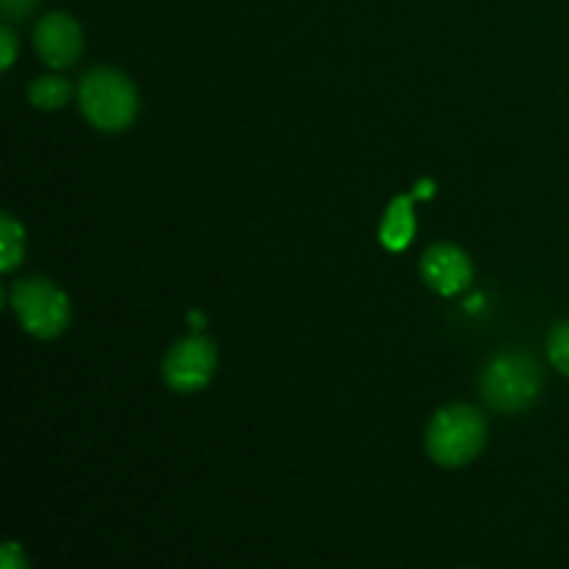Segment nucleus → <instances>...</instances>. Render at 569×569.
Wrapping results in <instances>:
<instances>
[{"instance_id":"nucleus-1","label":"nucleus","mask_w":569,"mask_h":569,"mask_svg":"<svg viewBox=\"0 0 569 569\" xmlns=\"http://www.w3.org/2000/svg\"><path fill=\"white\" fill-rule=\"evenodd\" d=\"M487 445V420L472 406H448L431 420L426 433L428 456L439 467H465Z\"/></svg>"},{"instance_id":"nucleus-2","label":"nucleus","mask_w":569,"mask_h":569,"mask_svg":"<svg viewBox=\"0 0 569 569\" xmlns=\"http://www.w3.org/2000/svg\"><path fill=\"white\" fill-rule=\"evenodd\" d=\"M78 103H81L83 117L100 131H122L131 126L139 109L133 83L109 67H98L81 78Z\"/></svg>"},{"instance_id":"nucleus-3","label":"nucleus","mask_w":569,"mask_h":569,"mask_svg":"<svg viewBox=\"0 0 569 569\" xmlns=\"http://www.w3.org/2000/svg\"><path fill=\"white\" fill-rule=\"evenodd\" d=\"M542 389V370L526 353H503L481 376V392L498 411H522Z\"/></svg>"},{"instance_id":"nucleus-4","label":"nucleus","mask_w":569,"mask_h":569,"mask_svg":"<svg viewBox=\"0 0 569 569\" xmlns=\"http://www.w3.org/2000/svg\"><path fill=\"white\" fill-rule=\"evenodd\" d=\"M11 309L31 337L53 339L70 322V300L48 278H26L11 289Z\"/></svg>"},{"instance_id":"nucleus-5","label":"nucleus","mask_w":569,"mask_h":569,"mask_svg":"<svg viewBox=\"0 0 569 569\" xmlns=\"http://www.w3.org/2000/svg\"><path fill=\"white\" fill-rule=\"evenodd\" d=\"M217 370V348L214 342H209L206 337H187L181 342H176L167 353L164 367H161V376L164 383L172 392H200L203 387H209L211 376Z\"/></svg>"},{"instance_id":"nucleus-6","label":"nucleus","mask_w":569,"mask_h":569,"mask_svg":"<svg viewBox=\"0 0 569 569\" xmlns=\"http://www.w3.org/2000/svg\"><path fill=\"white\" fill-rule=\"evenodd\" d=\"M33 44H37V53L44 64L53 67V70H64V67L76 64L78 56H81L83 37L72 17L48 14L37 26Z\"/></svg>"},{"instance_id":"nucleus-7","label":"nucleus","mask_w":569,"mask_h":569,"mask_svg":"<svg viewBox=\"0 0 569 569\" xmlns=\"http://www.w3.org/2000/svg\"><path fill=\"white\" fill-rule=\"evenodd\" d=\"M422 278L433 292L445 295H459L472 281V261L456 244H433L428 253L422 256Z\"/></svg>"},{"instance_id":"nucleus-8","label":"nucleus","mask_w":569,"mask_h":569,"mask_svg":"<svg viewBox=\"0 0 569 569\" xmlns=\"http://www.w3.org/2000/svg\"><path fill=\"white\" fill-rule=\"evenodd\" d=\"M415 237V214H411V198H395L381 226V242L387 250H406Z\"/></svg>"},{"instance_id":"nucleus-9","label":"nucleus","mask_w":569,"mask_h":569,"mask_svg":"<svg viewBox=\"0 0 569 569\" xmlns=\"http://www.w3.org/2000/svg\"><path fill=\"white\" fill-rule=\"evenodd\" d=\"M26 253V231L11 214L0 217V270L11 272Z\"/></svg>"},{"instance_id":"nucleus-10","label":"nucleus","mask_w":569,"mask_h":569,"mask_svg":"<svg viewBox=\"0 0 569 569\" xmlns=\"http://www.w3.org/2000/svg\"><path fill=\"white\" fill-rule=\"evenodd\" d=\"M28 100H31L37 109L44 111H56L70 100V83L59 76H48V78H37L28 89Z\"/></svg>"},{"instance_id":"nucleus-11","label":"nucleus","mask_w":569,"mask_h":569,"mask_svg":"<svg viewBox=\"0 0 569 569\" xmlns=\"http://www.w3.org/2000/svg\"><path fill=\"white\" fill-rule=\"evenodd\" d=\"M548 356L556 370L569 378V322H561V326L553 328L548 339Z\"/></svg>"},{"instance_id":"nucleus-12","label":"nucleus","mask_w":569,"mask_h":569,"mask_svg":"<svg viewBox=\"0 0 569 569\" xmlns=\"http://www.w3.org/2000/svg\"><path fill=\"white\" fill-rule=\"evenodd\" d=\"M0 569H28L26 553L17 542H6L0 550Z\"/></svg>"},{"instance_id":"nucleus-13","label":"nucleus","mask_w":569,"mask_h":569,"mask_svg":"<svg viewBox=\"0 0 569 569\" xmlns=\"http://www.w3.org/2000/svg\"><path fill=\"white\" fill-rule=\"evenodd\" d=\"M39 6V0H0V9L9 20H26L33 9Z\"/></svg>"},{"instance_id":"nucleus-14","label":"nucleus","mask_w":569,"mask_h":569,"mask_svg":"<svg viewBox=\"0 0 569 569\" xmlns=\"http://www.w3.org/2000/svg\"><path fill=\"white\" fill-rule=\"evenodd\" d=\"M0 50H3V53H0V67L9 70V67L14 64V53H17V37L9 26L0 28Z\"/></svg>"}]
</instances>
